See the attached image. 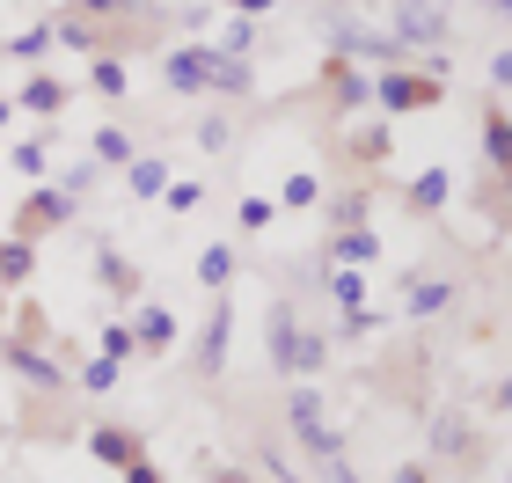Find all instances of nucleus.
I'll list each match as a JSON object with an SVG mask.
<instances>
[{
    "mask_svg": "<svg viewBox=\"0 0 512 483\" xmlns=\"http://www.w3.org/2000/svg\"><path fill=\"white\" fill-rule=\"evenodd\" d=\"M286 432H293V447L308 454L315 469H322V462H337V454H344V425L330 418V403H322L308 381H300V388H286Z\"/></svg>",
    "mask_w": 512,
    "mask_h": 483,
    "instance_id": "nucleus-1",
    "label": "nucleus"
},
{
    "mask_svg": "<svg viewBox=\"0 0 512 483\" xmlns=\"http://www.w3.org/2000/svg\"><path fill=\"white\" fill-rule=\"evenodd\" d=\"M447 37H454V15H439L432 0H395V30H388V44H395V59H432L439 66V52H447Z\"/></svg>",
    "mask_w": 512,
    "mask_h": 483,
    "instance_id": "nucleus-2",
    "label": "nucleus"
},
{
    "mask_svg": "<svg viewBox=\"0 0 512 483\" xmlns=\"http://www.w3.org/2000/svg\"><path fill=\"white\" fill-rule=\"evenodd\" d=\"M74 213H81V198L66 191V183L44 176L37 191H22L15 220H8V235H15V242H44V235H59V227H74Z\"/></svg>",
    "mask_w": 512,
    "mask_h": 483,
    "instance_id": "nucleus-3",
    "label": "nucleus"
},
{
    "mask_svg": "<svg viewBox=\"0 0 512 483\" xmlns=\"http://www.w3.org/2000/svg\"><path fill=\"white\" fill-rule=\"evenodd\" d=\"M447 96V81H439V66H381L374 74V103L388 118H403V110H432Z\"/></svg>",
    "mask_w": 512,
    "mask_h": 483,
    "instance_id": "nucleus-4",
    "label": "nucleus"
},
{
    "mask_svg": "<svg viewBox=\"0 0 512 483\" xmlns=\"http://www.w3.org/2000/svg\"><path fill=\"white\" fill-rule=\"evenodd\" d=\"M0 366H15V381L22 388H37V396H66L74 388V374L44 352V344H15V337H0Z\"/></svg>",
    "mask_w": 512,
    "mask_h": 483,
    "instance_id": "nucleus-5",
    "label": "nucleus"
},
{
    "mask_svg": "<svg viewBox=\"0 0 512 483\" xmlns=\"http://www.w3.org/2000/svg\"><path fill=\"white\" fill-rule=\"evenodd\" d=\"M330 59H344V66H403L395 59V44H388V30H366L359 15H330Z\"/></svg>",
    "mask_w": 512,
    "mask_h": 483,
    "instance_id": "nucleus-6",
    "label": "nucleus"
},
{
    "mask_svg": "<svg viewBox=\"0 0 512 483\" xmlns=\"http://www.w3.org/2000/svg\"><path fill=\"white\" fill-rule=\"evenodd\" d=\"M454 301H461V279H447V271H425V264H410V271H403V315H410V322L447 315Z\"/></svg>",
    "mask_w": 512,
    "mask_h": 483,
    "instance_id": "nucleus-7",
    "label": "nucleus"
},
{
    "mask_svg": "<svg viewBox=\"0 0 512 483\" xmlns=\"http://www.w3.org/2000/svg\"><path fill=\"white\" fill-rule=\"evenodd\" d=\"M227 344H235V308H227V293L213 308H205V330H198V352H191V374L198 381H220L227 374Z\"/></svg>",
    "mask_w": 512,
    "mask_h": 483,
    "instance_id": "nucleus-8",
    "label": "nucleus"
},
{
    "mask_svg": "<svg viewBox=\"0 0 512 483\" xmlns=\"http://www.w3.org/2000/svg\"><path fill=\"white\" fill-rule=\"evenodd\" d=\"M205 81H213V44H176L169 59H161V88L169 96H205Z\"/></svg>",
    "mask_w": 512,
    "mask_h": 483,
    "instance_id": "nucleus-9",
    "label": "nucleus"
},
{
    "mask_svg": "<svg viewBox=\"0 0 512 483\" xmlns=\"http://www.w3.org/2000/svg\"><path fill=\"white\" fill-rule=\"evenodd\" d=\"M15 110H30V118H59L66 103H74V81H59L52 66H30V74L15 81V96H8Z\"/></svg>",
    "mask_w": 512,
    "mask_h": 483,
    "instance_id": "nucleus-10",
    "label": "nucleus"
},
{
    "mask_svg": "<svg viewBox=\"0 0 512 483\" xmlns=\"http://www.w3.org/2000/svg\"><path fill=\"white\" fill-rule=\"evenodd\" d=\"M132 344H139V359H161V352H176V337H183V322L176 308H154V301H132Z\"/></svg>",
    "mask_w": 512,
    "mask_h": 483,
    "instance_id": "nucleus-11",
    "label": "nucleus"
},
{
    "mask_svg": "<svg viewBox=\"0 0 512 483\" xmlns=\"http://www.w3.org/2000/svg\"><path fill=\"white\" fill-rule=\"evenodd\" d=\"M322 96H330L337 118H352V110L374 103V74H366V66H344V59H322Z\"/></svg>",
    "mask_w": 512,
    "mask_h": 483,
    "instance_id": "nucleus-12",
    "label": "nucleus"
},
{
    "mask_svg": "<svg viewBox=\"0 0 512 483\" xmlns=\"http://www.w3.org/2000/svg\"><path fill=\"white\" fill-rule=\"evenodd\" d=\"M81 447L96 454L103 469H125V462L147 454V432H139V425H81Z\"/></svg>",
    "mask_w": 512,
    "mask_h": 483,
    "instance_id": "nucleus-13",
    "label": "nucleus"
},
{
    "mask_svg": "<svg viewBox=\"0 0 512 483\" xmlns=\"http://www.w3.org/2000/svg\"><path fill=\"white\" fill-rule=\"evenodd\" d=\"M300 330H308V315H300L293 301H271V308H264V352H271V366H278V374H293Z\"/></svg>",
    "mask_w": 512,
    "mask_h": 483,
    "instance_id": "nucleus-14",
    "label": "nucleus"
},
{
    "mask_svg": "<svg viewBox=\"0 0 512 483\" xmlns=\"http://www.w3.org/2000/svg\"><path fill=\"white\" fill-rule=\"evenodd\" d=\"M447 198H454V169H417L410 183H403V213L410 220H432V213H447Z\"/></svg>",
    "mask_w": 512,
    "mask_h": 483,
    "instance_id": "nucleus-15",
    "label": "nucleus"
},
{
    "mask_svg": "<svg viewBox=\"0 0 512 483\" xmlns=\"http://www.w3.org/2000/svg\"><path fill=\"white\" fill-rule=\"evenodd\" d=\"M96 286H110V301H118V308H132L139 301V286H147V279H139V264L125 257V249H96Z\"/></svg>",
    "mask_w": 512,
    "mask_h": 483,
    "instance_id": "nucleus-16",
    "label": "nucleus"
},
{
    "mask_svg": "<svg viewBox=\"0 0 512 483\" xmlns=\"http://www.w3.org/2000/svg\"><path fill=\"white\" fill-rule=\"evenodd\" d=\"M52 44H66V52H88V59H103L110 52V22H88V15H52Z\"/></svg>",
    "mask_w": 512,
    "mask_h": 483,
    "instance_id": "nucleus-17",
    "label": "nucleus"
},
{
    "mask_svg": "<svg viewBox=\"0 0 512 483\" xmlns=\"http://www.w3.org/2000/svg\"><path fill=\"white\" fill-rule=\"evenodd\" d=\"M322 257L344 264V271H359V264H374V257H381V235H374V227H330Z\"/></svg>",
    "mask_w": 512,
    "mask_h": 483,
    "instance_id": "nucleus-18",
    "label": "nucleus"
},
{
    "mask_svg": "<svg viewBox=\"0 0 512 483\" xmlns=\"http://www.w3.org/2000/svg\"><path fill=\"white\" fill-rule=\"evenodd\" d=\"M235 271H242V249L235 242H205L198 249V286L213 293V301H220V293H235Z\"/></svg>",
    "mask_w": 512,
    "mask_h": 483,
    "instance_id": "nucleus-19",
    "label": "nucleus"
},
{
    "mask_svg": "<svg viewBox=\"0 0 512 483\" xmlns=\"http://www.w3.org/2000/svg\"><path fill=\"white\" fill-rule=\"evenodd\" d=\"M432 454H439V462H469V454H476V425L461 418V410H439V418H432Z\"/></svg>",
    "mask_w": 512,
    "mask_h": 483,
    "instance_id": "nucleus-20",
    "label": "nucleus"
},
{
    "mask_svg": "<svg viewBox=\"0 0 512 483\" xmlns=\"http://www.w3.org/2000/svg\"><path fill=\"white\" fill-rule=\"evenodd\" d=\"M118 176H125V198H161V191H169V154H147V147H139Z\"/></svg>",
    "mask_w": 512,
    "mask_h": 483,
    "instance_id": "nucleus-21",
    "label": "nucleus"
},
{
    "mask_svg": "<svg viewBox=\"0 0 512 483\" xmlns=\"http://www.w3.org/2000/svg\"><path fill=\"white\" fill-rule=\"evenodd\" d=\"M205 96H220V103H249V96H256V66L213 52V81H205Z\"/></svg>",
    "mask_w": 512,
    "mask_h": 483,
    "instance_id": "nucleus-22",
    "label": "nucleus"
},
{
    "mask_svg": "<svg viewBox=\"0 0 512 483\" xmlns=\"http://www.w3.org/2000/svg\"><path fill=\"white\" fill-rule=\"evenodd\" d=\"M388 154H395V132H388L381 118L344 132V161H366V169H374V161H388Z\"/></svg>",
    "mask_w": 512,
    "mask_h": 483,
    "instance_id": "nucleus-23",
    "label": "nucleus"
},
{
    "mask_svg": "<svg viewBox=\"0 0 512 483\" xmlns=\"http://www.w3.org/2000/svg\"><path fill=\"white\" fill-rule=\"evenodd\" d=\"M30 279H37V242L0 235V293H15V286H30Z\"/></svg>",
    "mask_w": 512,
    "mask_h": 483,
    "instance_id": "nucleus-24",
    "label": "nucleus"
},
{
    "mask_svg": "<svg viewBox=\"0 0 512 483\" xmlns=\"http://www.w3.org/2000/svg\"><path fill=\"white\" fill-rule=\"evenodd\" d=\"M330 374V330H300V352H293V381H322Z\"/></svg>",
    "mask_w": 512,
    "mask_h": 483,
    "instance_id": "nucleus-25",
    "label": "nucleus"
},
{
    "mask_svg": "<svg viewBox=\"0 0 512 483\" xmlns=\"http://www.w3.org/2000/svg\"><path fill=\"white\" fill-rule=\"evenodd\" d=\"M132 154H139V140H132L125 125H103L96 140H88V161H96V169H125Z\"/></svg>",
    "mask_w": 512,
    "mask_h": 483,
    "instance_id": "nucleus-26",
    "label": "nucleus"
},
{
    "mask_svg": "<svg viewBox=\"0 0 512 483\" xmlns=\"http://www.w3.org/2000/svg\"><path fill=\"white\" fill-rule=\"evenodd\" d=\"M8 161H15V176L44 183V169H52V132H30V140H15V147H8Z\"/></svg>",
    "mask_w": 512,
    "mask_h": 483,
    "instance_id": "nucleus-27",
    "label": "nucleus"
},
{
    "mask_svg": "<svg viewBox=\"0 0 512 483\" xmlns=\"http://www.w3.org/2000/svg\"><path fill=\"white\" fill-rule=\"evenodd\" d=\"M505 147H512V125H505V96H491V118H483V161H491V176H505Z\"/></svg>",
    "mask_w": 512,
    "mask_h": 483,
    "instance_id": "nucleus-28",
    "label": "nucleus"
},
{
    "mask_svg": "<svg viewBox=\"0 0 512 483\" xmlns=\"http://www.w3.org/2000/svg\"><path fill=\"white\" fill-rule=\"evenodd\" d=\"M96 359H110V366L139 359V344H132V322H125V315H110L103 330H96Z\"/></svg>",
    "mask_w": 512,
    "mask_h": 483,
    "instance_id": "nucleus-29",
    "label": "nucleus"
},
{
    "mask_svg": "<svg viewBox=\"0 0 512 483\" xmlns=\"http://www.w3.org/2000/svg\"><path fill=\"white\" fill-rule=\"evenodd\" d=\"M88 88H96L103 103H118L125 88H132V74H125V59H110V52H103V59H88Z\"/></svg>",
    "mask_w": 512,
    "mask_h": 483,
    "instance_id": "nucleus-30",
    "label": "nucleus"
},
{
    "mask_svg": "<svg viewBox=\"0 0 512 483\" xmlns=\"http://www.w3.org/2000/svg\"><path fill=\"white\" fill-rule=\"evenodd\" d=\"M271 205H286V213H315V205H322V176H315V169L286 176V191H278Z\"/></svg>",
    "mask_w": 512,
    "mask_h": 483,
    "instance_id": "nucleus-31",
    "label": "nucleus"
},
{
    "mask_svg": "<svg viewBox=\"0 0 512 483\" xmlns=\"http://www.w3.org/2000/svg\"><path fill=\"white\" fill-rule=\"evenodd\" d=\"M0 337H15V344H52V322H44L37 301H15V330H0Z\"/></svg>",
    "mask_w": 512,
    "mask_h": 483,
    "instance_id": "nucleus-32",
    "label": "nucleus"
},
{
    "mask_svg": "<svg viewBox=\"0 0 512 483\" xmlns=\"http://www.w3.org/2000/svg\"><path fill=\"white\" fill-rule=\"evenodd\" d=\"M74 15H88V22H125V15H154L147 0H66Z\"/></svg>",
    "mask_w": 512,
    "mask_h": 483,
    "instance_id": "nucleus-33",
    "label": "nucleus"
},
{
    "mask_svg": "<svg viewBox=\"0 0 512 483\" xmlns=\"http://www.w3.org/2000/svg\"><path fill=\"white\" fill-rule=\"evenodd\" d=\"M330 308H337V315H344V308H366V279H359V271L330 264Z\"/></svg>",
    "mask_w": 512,
    "mask_h": 483,
    "instance_id": "nucleus-34",
    "label": "nucleus"
},
{
    "mask_svg": "<svg viewBox=\"0 0 512 483\" xmlns=\"http://www.w3.org/2000/svg\"><path fill=\"white\" fill-rule=\"evenodd\" d=\"M271 220H278V205H271L264 191H249V198L235 205V227H242V235H264V227H271Z\"/></svg>",
    "mask_w": 512,
    "mask_h": 483,
    "instance_id": "nucleus-35",
    "label": "nucleus"
},
{
    "mask_svg": "<svg viewBox=\"0 0 512 483\" xmlns=\"http://www.w3.org/2000/svg\"><path fill=\"white\" fill-rule=\"evenodd\" d=\"M44 52H52V22H30L22 37H8V59H22V66L44 59Z\"/></svg>",
    "mask_w": 512,
    "mask_h": 483,
    "instance_id": "nucleus-36",
    "label": "nucleus"
},
{
    "mask_svg": "<svg viewBox=\"0 0 512 483\" xmlns=\"http://www.w3.org/2000/svg\"><path fill=\"white\" fill-rule=\"evenodd\" d=\"M118 374H125V366H110V359H81L74 388H88V396H110V388H118Z\"/></svg>",
    "mask_w": 512,
    "mask_h": 483,
    "instance_id": "nucleus-37",
    "label": "nucleus"
},
{
    "mask_svg": "<svg viewBox=\"0 0 512 483\" xmlns=\"http://www.w3.org/2000/svg\"><path fill=\"white\" fill-rule=\"evenodd\" d=\"M213 52H220V59H249V52H256V22H249V15H235V22H227V37L213 44Z\"/></svg>",
    "mask_w": 512,
    "mask_h": 483,
    "instance_id": "nucleus-38",
    "label": "nucleus"
},
{
    "mask_svg": "<svg viewBox=\"0 0 512 483\" xmlns=\"http://www.w3.org/2000/svg\"><path fill=\"white\" fill-rule=\"evenodd\" d=\"M366 213H374V191H352L330 205V227H366Z\"/></svg>",
    "mask_w": 512,
    "mask_h": 483,
    "instance_id": "nucleus-39",
    "label": "nucleus"
},
{
    "mask_svg": "<svg viewBox=\"0 0 512 483\" xmlns=\"http://www.w3.org/2000/svg\"><path fill=\"white\" fill-rule=\"evenodd\" d=\"M337 330H344V337H374V330H388V315H381V308H344Z\"/></svg>",
    "mask_w": 512,
    "mask_h": 483,
    "instance_id": "nucleus-40",
    "label": "nucleus"
},
{
    "mask_svg": "<svg viewBox=\"0 0 512 483\" xmlns=\"http://www.w3.org/2000/svg\"><path fill=\"white\" fill-rule=\"evenodd\" d=\"M161 198H169V213H198V205H205V183H198V176H183V183H169Z\"/></svg>",
    "mask_w": 512,
    "mask_h": 483,
    "instance_id": "nucleus-41",
    "label": "nucleus"
},
{
    "mask_svg": "<svg viewBox=\"0 0 512 483\" xmlns=\"http://www.w3.org/2000/svg\"><path fill=\"white\" fill-rule=\"evenodd\" d=\"M227 132H235V118H205V125H198V147H205V154H220V147H227Z\"/></svg>",
    "mask_w": 512,
    "mask_h": 483,
    "instance_id": "nucleus-42",
    "label": "nucleus"
},
{
    "mask_svg": "<svg viewBox=\"0 0 512 483\" xmlns=\"http://www.w3.org/2000/svg\"><path fill=\"white\" fill-rule=\"evenodd\" d=\"M118 476H125V483H169V476H161V469H154V454H139V462H125Z\"/></svg>",
    "mask_w": 512,
    "mask_h": 483,
    "instance_id": "nucleus-43",
    "label": "nucleus"
},
{
    "mask_svg": "<svg viewBox=\"0 0 512 483\" xmlns=\"http://www.w3.org/2000/svg\"><path fill=\"white\" fill-rule=\"evenodd\" d=\"M322 483H359V469H352V454H337V462H322Z\"/></svg>",
    "mask_w": 512,
    "mask_h": 483,
    "instance_id": "nucleus-44",
    "label": "nucleus"
},
{
    "mask_svg": "<svg viewBox=\"0 0 512 483\" xmlns=\"http://www.w3.org/2000/svg\"><path fill=\"white\" fill-rule=\"evenodd\" d=\"M220 8H235V15H249V22H256V15H271V8H286V0H220Z\"/></svg>",
    "mask_w": 512,
    "mask_h": 483,
    "instance_id": "nucleus-45",
    "label": "nucleus"
},
{
    "mask_svg": "<svg viewBox=\"0 0 512 483\" xmlns=\"http://www.w3.org/2000/svg\"><path fill=\"white\" fill-rule=\"evenodd\" d=\"M388 483H432V469H425V462H395V476H388Z\"/></svg>",
    "mask_w": 512,
    "mask_h": 483,
    "instance_id": "nucleus-46",
    "label": "nucleus"
},
{
    "mask_svg": "<svg viewBox=\"0 0 512 483\" xmlns=\"http://www.w3.org/2000/svg\"><path fill=\"white\" fill-rule=\"evenodd\" d=\"M213 483H249V469H235V462H213Z\"/></svg>",
    "mask_w": 512,
    "mask_h": 483,
    "instance_id": "nucleus-47",
    "label": "nucleus"
},
{
    "mask_svg": "<svg viewBox=\"0 0 512 483\" xmlns=\"http://www.w3.org/2000/svg\"><path fill=\"white\" fill-rule=\"evenodd\" d=\"M8 125H15V103H8V96H0V132H8Z\"/></svg>",
    "mask_w": 512,
    "mask_h": 483,
    "instance_id": "nucleus-48",
    "label": "nucleus"
},
{
    "mask_svg": "<svg viewBox=\"0 0 512 483\" xmlns=\"http://www.w3.org/2000/svg\"><path fill=\"white\" fill-rule=\"evenodd\" d=\"M432 8H439V15H454V8H461V0H432Z\"/></svg>",
    "mask_w": 512,
    "mask_h": 483,
    "instance_id": "nucleus-49",
    "label": "nucleus"
},
{
    "mask_svg": "<svg viewBox=\"0 0 512 483\" xmlns=\"http://www.w3.org/2000/svg\"><path fill=\"white\" fill-rule=\"evenodd\" d=\"M0 66H8V37H0Z\"/></svg>",
    "mask_w": 512,
    "mask_h": 483,
    "instance_id": "nucleus-50",
    "label": "nucleus"
}]
</instances>
